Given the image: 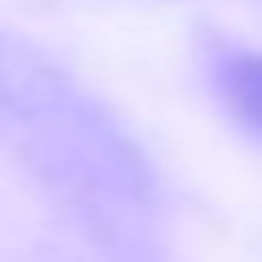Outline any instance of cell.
Here are the masks:
<instances>
[{"mask_svg":"<svg viewBox=\"0 0 262 262\" xmlns=\"http://www.w3.org/2000/svg\"><path fill=\"white\" fill-rule=\"evenodd\" d=\"M214 91L252 134H262V54H220L214 59Z\"/></svg>","mask_w":262,"mask_h":262,"instance_id":"cell-1","label":"cell"}]
</instances>
